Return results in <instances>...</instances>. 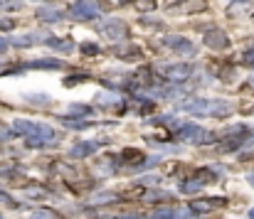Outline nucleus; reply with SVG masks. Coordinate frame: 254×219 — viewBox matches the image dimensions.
I'll use <instances>...</instances> for the list:
<instances>
[{"mask_svg":"<svg viewBox=\"0 0 254 219\" xmlns=\"http://www.w3.org/2000/svg\"><path fill=\"white\" fill-rule=\"evenodd\" d=\"M12 128L25 136L27 146L30 148H42V146H50L57 141V133L52 126H45V123H35V121H15Z\"/></svg>","mask_w":254,"mask_h":219,"instance_id":"nucleus-1","label":"nucleus"},{"mask_svg":"<svg viewBox=\"0 0 254 219\" xmlns=\"http://www.w3.org/2000/svg\"><path fill=\"white\" fill-rule=\"evenodd\" d=\"M178 109L192 116H230L232 113V104L220 101V99H188V101H180Z\"/></svg>","mask_w":254,"mask_h":219,"instance_id":"nucleus-2","label":"nucleus"},{"mask_svg":"<svg viewBox=\"0 0 254 219\" xmlns=\"http://www.w3.org/2000/svg\"><path fill=\"white\" fill-rule=\"evenodd\" d=\"M178 138L183 143H190V146H205V143L215 141V136L210 131H205L202 126H197V123H180L178 126Z\"/></svg>","mask_w":254,"mask_h":219,"instance_id":"nucleus-3","label":"nucleus"},{"mask_svg":"<svg viewBox=\"0 0 254 219\" xmlns=\"http://www.w3.org/2000/svg\"><path fill=\"white\" fill-rule=\"evenodd\" d=\"M69 15L77 20H94L99 15V0H77L69 7Z\"/></svg>","mask_w":254,"mask_h":219,"instance_id":"nucleus-4","label":"nucleus"},{"mask_svg":"<svg viewBox=\"0 0 254 219\" xmlns=\"http://www.w3.org/2000/svg\"><path fill=\"white\" fill-rule=\"evenodd\" d=\"M247 141H250L247 126H237V128L227 131V138L220 143V150H237V148L242 146V143H247Z\"/></svg>","mask_w":254,"mask_h":219,"instance_id":"nucleus-5","label":"nucleus"},{"mask_svg":"<svg viewBox=\"0 0 254 219\" xmlns=\"http://www.w3.org/2000/svg\"><path fill=\"white\" fill-rule=\"evenodd\" d=\"M192 74V64H163L161 67V76H166L170 81H185Z\"/></svg>","mask_w":254,"mask_h":219,"instance_id":"nucleus-6","label":"nucleus"},{"mask_svg":"<svg viewBox=\"0 0 254 219\" xmlns=\"http://www.w3.org/2000/svg\"><path fill=\"white\" fill-rule=\"evenodd\" d=\"M205 7H207L205 0H183L178 5H170L168 12H173V15H195V12H200Z\"/></svg>","mask_w":254,"mask_h":219,"instance_id":"nucleus-7","label":"nucleus"},{"mask_svg":"<svg viewBox=\"0 0 254 219\" xmlns=\"http://www.w3.org/2000/svg\"><path fill=\"white\" fill-rule=\"evenodd\" d=\"M220 207H225V200H220V197L192 200V202H190V210H192L195 215H210V212H215V210H220Z\"/></svg>","mask_w":254,"mask_h":219,"instance_id":"nucleus-8","label":"nucleus"},{"mask_svg":"<svg viewBox=\"0 0 254 219\" xmlns=\"http://www.w3.org/2000/svg\"><path fill=\"white\" fill-rule=\"evenodd\" d=\"M126 32H128V27L121 20H106V22H101V35H106L109 40H124Z\"/></svg>","mask_w":254,"mask_h":219,"instance_id":"nucleus-9","label":"nucleus"},{"mask_svg":"<svg viewBox=\"0 0 254 219\" xmlns=\"http://www.w3.org/2000/svg\"><path fill=\"white\" fill-rule=\"evenodd\" d=\"M205 45L212 47V50H227L230 47V40H227V35L222 30H210L205 35Z\"/></svg>","mask_w":254,"mask_h":219,"instance_id":"nucleus-10","label":"nucleus"},{"mask_svg":"<svg viewBox=\"0 0 254 219\" xmlns=\"http://www.w3.org/2000/svg\"><path fill=\"white\" fill-rule=\"evenodd\" d=\"M96 104L101 109H124L121 94H106V91H101V94H96Z\"/></svg>","mask_w":254,"mask_h":219,"instance_id":"nucleus-11","label":"nucleus"},{"mask_svg":"<svg viewBox=\"0 0 254 219\" xmlns=\"http://www.w3.org/2000/svg\"><path fill=\"white\" fill-rule=\"evenodd\" d=\"M96 150H99V141H82V143H74L69 153H72V158H89Z\"/></svg>","mask_w":254,"mask_h":219,"instance_id":"nucleus-12","label":"nucleus"},{"mask_svg":"<svg viewBox=\"0 0 254 219\" xmlns=\"http://www.w3.org/2000/svg\"><path fill=\"white\" fill-rule=\"evenodd\" d=\"M163 45H166V47H173V50H185L188 55H192V52H195V47H192L188 40H183V37H166V40H163Z\"/></svg>","mask_w":254,"mask_h":219,"instance_id":"nucleus-13","label":"nucleus"},{"mask_svg":"<svg viewBox=\"0 0 254 219\" xmlns=\"http://www.w3.org/2000/svg\"><path fill=\"white\" fill-rule=\"evenodd\" d=\"M141 163H143V153H138L133 148L121 153V165H141Z\"/></svg>","mask_w":254,"mask_h":219,"instance_id":"nucleus-14","label":"nucleus"},{"mask_svg":"<svg viewBox=\"0 0 254 219\" xmlns=\"http://www.w3.org/2000/svg\"><path fill=\"white\" fill-rule=\"evenodd\" d=\"M151 219H185V215L180 210H173V207H161L151 215Z\"/></svg>","mask_w":254,"mask_h":219,"instance_id":"nucleus-15","label":"nucleus"},{"mask_svg":"<svg viewBox=\"0 0 254 219\" xmlns=\"http://www.w3.org/2000/svg\"><path fill=\"white\" fill-rule=\"evenodd\" d=\"M42 42V37L40 35H35V32H30V35H22V37H15L12 40V45H17V47H32V45H40Z\"/></svg>","mask_w":254,"mask_h":219,"instance_id":"nucleus-16","label":"nucleus"},{"mask_svg":"<svg viewBox=\"0 0 254 219\" xmlns=\"http://www.w3.org/2000/svg\"><path fill=\"white\" fill-rule=\"evenodd\" d=\"M25 67H32V69H62V62H57V59H35V62H30Z\"/></svg>","mask_w":254,"mask_h":219,"instance_id":"nucleus-17","label":"nucleus"},{"mask_svg":"<svg viewBox=\"0 0 254 219\" xmlns=\"http://www.w3.org/2000/svg\"><path fill=\"white\" fill-rule=\"evenodd\" d=\"M40 20H45V22H57L60 17H62V12L57 10V7H40Z\"/></svg>","mask_w":254,"mask_h":219,"instance_id":"nucleus-18","label":"nucleus"},{"mask_svg":"<svg viewBox=\"0 0 254 219\" xmlns=\"http://www.w3.org/2000/svg\"><path fill=\"white\" fill-rule=\"evenodd\" d=\"M52 50H60V52H72L74 50V45L69 42V40H57V37H50V40H45Z\"/></svg>","mask_w":254,"mask_h":219,"instance_id":"nucleus-19","label":"nucleus"},{"mask_svg":"<svg viewBox=\"0 0 254 219\" xmlns=\"http://www.w3.org/2000/svg\"><path fill=\"white\" fill-rule=\"evenodd\" d=\"M69 116H79V118H86V116H91V109L86 106V104H72L69 106Z\"/></svg>","mask_w":254,"mask_h":219,"instance_id":"nucleus-20","label":"nucleus"},{"mask_svg":"<svg viewBox=\"0 0 254 219\" xmlns=\"http://www.w3.org/2000/svg\"><path fill=\"white\" fill-rule=\"evenodd\" d=\"M151 123H161V126H180V123L175 121V116H158V118H153Z\"/></svg>","mask_w":254,"mask_h":219,"instance_id":"nucleus-21","label":"nucleus"},{"mask_svg":"<svg viewBox=\"0 0 254 219\" xmlns=\"http://www.w3.org/2000/svg\"><path fill=\"white\" fill-rule=\"evenodd\" d=\"M146 200H148V202H156V200H170V192H163V190H156V192L146 195Z\"/></svg>","mask_w":254,"mask_h":219,"instance_id":"nucleus-22","label":"nucleus"},{"mask_svg":"<svg viewBox=\"0 0 254 219\" xmlns=\"http://www.w3.org/2000/svg\"><path fill=\"white\" fill-rule=\"evenodd\" d=\"M136 7H138L141 12H148V10L156 7V0H136Z\"/></svg>","mask_w":254,"mask_h":219,"instance_id":"nucleus-23","label":"nucleus"},{"mask_svg":"<svg viewBox=\"0 0 254 219\" xmlns=\"http://www.w3.org/2000/svg\"><path fill=\"white\" fill-rule=\"evenodd\" d=\"M242 62H245L247 67H254V47H252V50H247V52H245V57H242Z\"/></svg>","mask_w":254,"mask_h":219,"instance_id":"nucleus-24","label":"nucleus"},{"mask_svg":"<svg viewBox=\"0 0 254 219\" xmlns=\"http://www.w3.org/2000/svg\"><path fill=\"white\" fill-rule=\"evenodd\" d=\"M27 101H32V104H47L50 101V96L47 94H42V96H25Z\"/></svg>","mask_w":254,"mask_h":219,"instance_id":"nucleus-25","label":"nucleus"},{"mask_svg":"<svg viewBox=\"0 0 254 219\" xmlns=\"http://www.w3.org/2000/svg\"><path fill=\"white\" fill-rule=\"evenodd\" d=\"M45 192H47V190H40V187H30V190H27L25 195H27V197H45Z\"/></svg>","mask_w":254,"mask_h":219,"instance_id":"nucleus-26","label":"nucleus"},{"mask_svg":"<svg viewBox=\"0 0 254 219\" xmlns=\"http://www.w3.org/2000/svg\"><path fill=\"white\" fill-rule=\"evenodd\" d=\"M82 52H86L89 57H94V55H99V47L96 45H82Z\"/></svg>","mask_w":254,"mask_h":219,"instance_id":"nucleus-27","label":"nucleus"},{"mask_svg":"<svg viewBox=\"0 0 254 219\" xmlns=\"http://www.w3.org/2000/svg\"><path fill=\"white\" fill-rule=\"evenodd\" d=\"M32 219H55V215H52L50 210H42V212H35V217Z\"/></svg>","mask_w":254,"mask_h":219,"instance_id":"nucleus-28","label":"nucleus"},{"mask_svg":"<svg viewBox=\"0 0 254 219\" xmlns=\"http://www.w3.org/2000/svg\"><path fill=\"white\" fill-rule=\"evenodd\" d=\"M0 205H7V207H12L15 202H12V197H10V195H5V192H0Z\"/></svg>","mask_w":254,"mask_h":219,"instance_id":"nucleus-29","label":"nucleus"},{"mask_svg":"<svg viewBox=\"0 0 254 219\" xmlns=\"http://www.w3.org/2000/svg\"><path fill=\"white\" fill-rule=\"evenodd\" d=\"M12 27V20H0V30H10Z\"/></svg>","mask_w":254,"mask_h":219,"instance_id":"nucleus-30","label":"nucleus"},{"mask_svg":"<svg viewBox=\"0 0 254 219\" xmlns=\"http://www.w3.org/2000/svg\"><path fill=\"white\" fill-rule=\"evenodd\" d=\"M5 50H7V42H5V40L0 37V52H5Z\"/></svg>","mask_w":254,"mask_h":219,"instance_id":"nucleus-31","label":"nucleus"},{"mask_svg":"<svg viewBox=\"0 0 254 219\" xmlns=\"http://www.w3.org/2000/svg\"><path fill=\"white\" fill-rule=\"evenodd\" d=\"M109 2H111V5H126L128 0H109Z\"/></svg>","mask_w":254,"mask_h":219,"instance_id":"nucleus-32","label":"nucleus"},{"mask_svg":"<svg viewBox=\"0 0 254 219\" xmlns=\"http://www.w3.org/2000/svg\"><path fill=\"white\" fill-rule=\"evenodd\" d=\"M250 182H252V185H254V172H250Z\"/></svg>","mask_w":254,"mask_h":219,"instance_id":"nucleus-33","label":"nucleus"},{"mask_svg":"<svg viewBox=\"0 0 254 219\" xmlns=\"http://www.w3.org/2000/svg\"><path fill=\"white\" fill-rule=\"evenodd\" d=\"M250 219H254V210H250Z\"/></svg>","mask_w":254,"mask_h":219,"instance_id":"nucleus-34","label":"nucleus"},{"mask_svg":"<svg viewBox=\"0 0 254 219\" xmlns=\"http://www.w3.org/2000/svg\"><path fill=\"white\" fill-rule=\"evenodd\" d=\"M124 219H141V217H124Z\"/></svg>","mask_w":254,"mask_h":219,"instance_id":"nucleus-35","label":"nucleus"},{"mask_svg":"<svg viewBox=\"0 0 254 219\" xmlns=\"http://www.w3.org/2000/svg\"><path fill=\"white\" fill-rule=\"evenodd\" d=\"M252 86H254V79H252Z\"/></svg>","mask_w":254,"mask_h":219,"instance_id":"nucleus-36","label":"nucleus"},{"mask_svg":"<svg viewBox=\"0 0 254 219\" xmlns=\"http://www.w3.org/2000/svg\"><path fill=\"white\" fill-rule=\"evenodd\" d=\"M0 219H2V217H0Z\"/></svg>","mask_w":254,"mask_h":219,"instance_id":"nucleus-37","label":"nucleus"}]
</instances>
